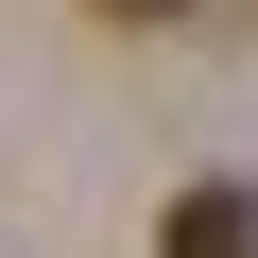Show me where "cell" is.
<instances>
[{
	"mask_svg": "<svg viewBox=\"0 0 258 258\" xmlns=\"http://www.w3.org/2000/svg\"><path fill=\"white\" fill-rule=\"evenodd\" d=\"M155 258H258V189H224V172L172 189V241H155Z\"/></svg>",
	"mask_w": 258,
	"mask_h": 258,
	"instance_id": "obj_1",
	"label": "cell"
},
{
	"mask_svg": "<svg viewBox=\"0 0 258 258\" xmlns=\"http://www.w3.org/2000/svg\"><path fill=\"white\" fill-rule=\"evenodd\" d=\"M103 18H172V0H103Z\"/></svg>",
	"mask_w": 258,
	"mask_h": 258,
	"instance_id": "obj_2",
	"label": "cell"
}]
</instances>
